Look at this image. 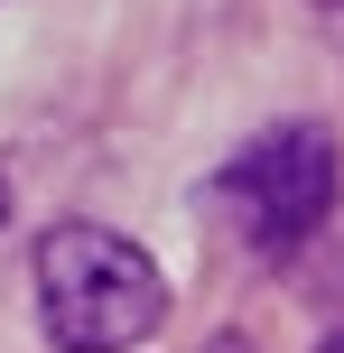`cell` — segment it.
I'll return each mask as SVG.
<instances>
[{
	"label": "cell",
	"mask_w": 344,
	"mask_h": 353,
	"mask_svg": "<svg viewBox=\"0 0 344 353\" xmlns=\"http://www.w3.org/2000/svg\"><path fill=\"white\" fill-rule=\"evenodd\" d=\"M37 316L56 353H130L159 335L168 279L112 223H47L37 232Z\"/></svg>",
	"instance_id": "1"
},
{
	"label": "cell",
	"mask_w": 344,
	"mask_h": 353,
	"mask_svg": "<svg viewBox=\"0 0 344 353\" xmlns=\"http://www.w3.org/2000/svg\"><path fill=\"white\" fill-rule=\"evenodd\" d=\"M335 186H344L335 130L279 121V130H261V140H242V159H223L214 214H223V232H233L242 251H270V261H279V251H298L335 214Z\"/></svg>",
	"instance_id": "2"
},
{
	"label": "cell",
	"mask_w": 344,
	"mask_h": 353,
	"mask_svg": "<svg viewBox=\"0 0 344 353\" xmlns=\"http://www.w3.org/2000/svg\"><path fill=\"white\" fill-rule=\"evenodd\" d=\"M196 353H252V335H214V344H196Z\"/></svg>",
	"instance_id": "3"
},
{
	"label": "cell",
	"mask_w": 344,
	"mask_h": 353,
	"mask_svg": "<svg viewBox=\"0 0 344 353\" xmlns=\"http://www.w3.org/2000/svg\"><path fill=\"white\" fill-rule=\"evenodd\" d=\"M0 223H10V176H0Z\"/></svg>",
	"instance_id": "4"
},
{
	"label": "cell",
	"mask_w": 344,
	"mask_h": 353,
	"mask_svg": "<svg viewBox=\"0 0 344 353\" xmlns=\"http://www.w3.org/2000/svg\"><path fill=\"white\" fill-rule=\"evenodd\" d=\"M316 353H344V335H326V344H316Z\"/></svg>",
	"instance_id": "5"
}]
</instances>
